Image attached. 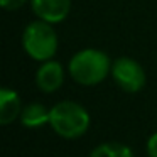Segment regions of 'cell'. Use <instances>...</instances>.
<instances>
[{"instance_id":"cell-1","label":"cell","mask_w":157,"mask_h":157,"mask_svg":"<svg viewBox=\"0 0 157 157\" xmlns=\"http://www.w3.org/2000/svg\"><path fill=\"white\" fill-rule=\"evenodd\" d=\"M112 59L101 49L85 48L75 52L68 63V75L79 86H96L112 73Z\"/></svg>"},{"instance_id":"cell-11","label":"cell","mask_w":157,"mask_h":157,"mask_svg":"<svg viewBox=\"0 0 157 157\" xmlns=\"http://www.w3.org/2000/svg\"><path fill=\"white\" fill-rule=\"evenodd\" d=\"M145 152H147V157H157V132H154L152 135L147 139Z\"/></svg>"},{"instance_id":"cell-3","label":"cell","mask_w":157,"mask_h":157,"mask_svg":"<svg viewBox=\"0 0 157 157\" xmlns=\"http://www.w3.org/2000/svg\"><path fill=\"white\" fill-rule=\"evenodd\" d=\"M21 44L27 58L36 63L49 61L56 56L59 48V37L54 31V24L36 19L24 27Z\"/></svg>"},{"instance_id":"cell-7","label":"cell","mask_w":157,"mask_h":157,"mask_svg":"<svg viewBox=\"0 0 157 157\" xmlns=\"http://www.w3.org/2000/svg\"><path fill=\"white\" fill-rule=\"evenodd\" d=\"M22 103L21 96L14 88L9 86H2L0 90V125H10L15 120H19L22 112Z\"/></svg>"},{"instance_id":"cell-4","label":"cell","mask_w":157,"mask_h":157,"mask_svg":"<svg viewBox=\"0 0 157 157\" xmlns=\"http://www.w3.org/2000/svg\"><path fill=\"white\" fill-rule=\"evenodd\" d=\"M113 83L125 93H139L147 85V73L139 61L130 56H120L112 63Z\"/></svg>"},{"instance_id":"cell-10","label":"cell","mask_w":157,"mask_h":157,"mask_svg":"<svg viewBox=\"0 0 157 157\" xmlns=\"http://www.w3.org/2000/svg\"><path fill=\"white\" fill-rule=\"evenodd\" d=\"M31 0H0V7L4 9V10H19V9H22L25 4H29Z\"/></svg>"},{"instance_id":"cell-8","label":"cell","mask_w":157,"mask_h":157,"mask_svg":"<svg viewBox=\"0 0 157 157\" xmlns=\"http://www.w3.org/2000/svg\"><path fill=\"white\" fill-rule=\"evenodd\" d=\"M19 122L24 128H42L51 122V108L39 101H32L22 108Z\"/></svg>"},{"instance_id":"cell-5","label":"cell","mask_w":157,"mask_h":157,"mask_svg":"<svg viewBox=\"0 0 157 157\" xmlns=\"http://www.w3.org/2000/svg\"><path fill=\"white\" fill-rule=\"evenodd\" d=\"M66 79V69L59 61H56L54 58L49 61L39 63V68L36 69L34 83L37 86V90H41L42 93H56Z\"/></svg>"},{"instance_id":"cell-2","label":"cell","mask_w":157,"mask_h":157,"mask_svg":"<svg viewBox=\"0 0 157 157\" xmlns=\"http://www.w3.org/2000/svg\"><path fill=\"white\" fill-rule=\"evenodd\" d=\"M91 125L90 112L78 101L63 100L51 106V122L49 127L56 135L66 140L81 139Z\"/></svg>"},{"instance_id":"cell-6","label":"cell","mask_w":157,"mask_h":157,"mask_svg":"<svg viewBox=\"0 0 157 157\" xmlns=\"http://www.w3.org/2000/svg\"><path fill=\"white\" fill-rule=\"evenodd\" d=\"M29 4L36 17L54 25L64 22L71 12V0H31Z\"/></svg>"},{"instance_id":"cell-9","label":"cell","mask_w":157,"mask_h":157,"mask_svg":"<svg viewBox=\"0 0 157 157\" xmlns=\"http://www.w3.org/2000/svg\"><path fill=\"white\" fill-rule=\"evenodd\" d=\"M88 157H135L133 150L128 145L120 142H103L96 145Z\"/></svg>"}]
</instances>
